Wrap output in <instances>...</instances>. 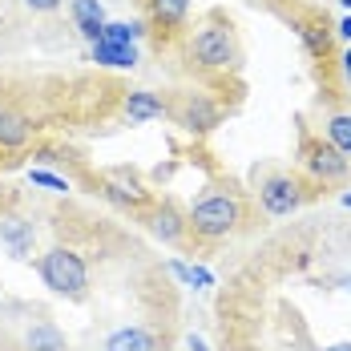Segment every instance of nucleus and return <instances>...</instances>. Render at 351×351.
Listing matches in <instances>:
<instances>
[{
    "instance_id": "nucleus-2",
    "label": "nucleus",
    "mask_w": 351,
    "mask_h": 351,
    "mask_svg": "<svg viewBox=\"0 0 351 351\" xmlns=\"http://www.w3.org/2000/svg\"><path fill=\"white\" fill-rule=\"evenodd\" d=\"M239 222H243V202H239L234 194H222V190L202 194V198L194 202V210L186 214V226H190L198 239H206V243H218V239L234 234Z\"/></svg>"
},
{
    "instance_id": "nucleus-8",
    "label": "nucleus",
    "mask_w": 351,
    "mask_h": 351,
    "mask_svg": "<svg viewBox=\"0 0 351 351\" xmlns=\"http://www.w3.org/2000/svg\"><path fill=\"white\" fill-rule=\"evenodd\" d=\"M0 243L8 246L12 258H29L36 243V226L29 218H16V214H4L0 218Z\"/></svg>"
},
{
    "instance_id": "nucleus-13",
    "label": "nucleus",
    "mask_w": 351,
    "mask_h": 351,
    "mask_svg": "<svg viewBox=\"0 0 351 351\" xmlns=\"http://www.w3.org/2000/svg\"><path fill=\"white\" fill-rule=\"evenodd\" d=\"M89 53H93V61L106 65V69H134V65H138V49H134V45L97 40V45H89Z\"/></svg>"
},
{
    "instance_id": "nucleus-9",
    "label": "nucleus",
    "mask_w": 351,
    "mask_h": 351,
    "mask_svg": "<svg viewBox=\"0 0 351 351\" xmlns=\"http://www.w3.org/2000/svg\"><path fill=\"white\" fill-rule=\"evenodd\" d=\"M69 8H73L77 33L85 36L89 45H97L101 33H106V8H101V0H69Z\"/></svg>"
},
{
    "instance_id": "nucleus-6",
    "label": "nucleus",
    "mask_w": 351,
    "mask_h": 351,
    "mask_svg": "<svg viewBox=\"0 0 351 351\" xmlns=\"http://www.w3.org/2000/svg\"><path fill=\"white\" fill-rule=\"evenodd\" d=\"M170 113L178 117V125H186L190 134H210L214 125L222 121V109L214 106L206 93H182Z\"/></svg>"
},
{
    "instance_id": "nucleus-12",
    "label": "nucleus",
    "mask_w": 351,
    "mask_h": 351,
    "mask_svg": "<svg viewBox=\"0 0 351 351\" xmlns=\"http://www.w3.org/2000/svg\"><path fill=\"white\" fill-rule=\"evenodd\" d=\"M106 351H158V335L149 327H121L106 339Z\"/></svg>"
},
{
    "instance_id": "nucleus-5",
    "label": "nucleus",
    "mask_w": 351,
    "mask_h": 351,
    "mask_svg": "<svg viewBox=\"0 0 351 351\" xmlns=\"http://www.w3.org/2000/svg\"><path fill=\"white\" fill-rule=\"evenodd\" d=\"M303 198H307V190H303V182L295 174H271L258 182V202H263V210L271 214V218L295 214L303 206Z\"/></svg>"
},
{
    "instance_id": "nucleus-18",
    "label": "nucleus",
    "mask_w": 351,
    "mask_h": 351,
    "mask_svg": "<svg viewBox=\"0 0 351 351\" xmlns=\"http://www.w3.org/2000/svg\"><path fill=\"white\" fill-rule=\"evenodd\" d=\"M29 182H33V186H45V190H53V194H65V190H69L65 178L49 174V170H29Z\"/></svg>"
},
{
    "instance_id": "nucleus-7",
    "label": "nucleus",
    "mask_w": 351,
    "mask_h": 351,
    "mask_svg": "<svg viewBox=\"0 0 351 351\" xmlns=\"http://www.w3.org/2000/svg\"><path fill=\"white\" fill-rule=\"evenodd\" d=\"M145 226H149V234L154 239H162L166 246H178L186 239V214L178 210L174 202H162V206H154V210L145 214Z\"/></svg>"
},
{
    "instance_id": "nucleus-17",
    "label": "nucleus",
    "mask_w": 351,
    "mask_h": 351,
    "mask_svg": "<svg viewBox=\"0 0 351 351\" xmlns=\"http://www.w3.org/2000/svg\"><path fill=\"white\" fill-rule=\"evenodd\" d=\"M327 141H331L343 158H351V113H335V117L327 121Z\"/></svg>"
},
{
    "instance_id": "nucleus-19",
    "label": "nucleus",
    "mask_w": 351,
    "mask_h": 351,
    "mask_svg": "<svg viewBox=\"0 0 351 351\" xmlns=\"http://www.w3.org/2000/svg\"><path fill=\"white\" fill-rule=\"evenodd\" d=\"M323 29H327V25H323ZM323 29H319V25L303 29V40H307V45H311L315 53H323V57H327V33H323Z\"/></svg>"
},
{
    "instance_id": "nucleus-26",
    "label": "nucleus",
    "mask_w": 351,
    "mask_h": 351,
    "mask_svg": "<svg viewBox=\"0 0 351 351\" xmlns=\"http://www.w3.org/2000/svg\"><path fill=\"white\" fill-rule=\"evenodd\" d=\"M343 202H348V206H351V194H348V198H343Z\"/></svg>"
},
{
    "instance_id": "nucleus-15",
    "label": "nucleus",
    "mask_w": 351,
    "mask_h": 351,
    "mask_svg": "<svg viewBox=\"0 0 351 351\" xmlns=\"http://www.w3.org/2000/svg\"><path fill=\"white\" fill-rule=\"evenodd\" d=\"M149 16L158 29H182L186 16H190V0H149Z\"/></svg>"
},
{
    "instance_id": "nucleus-3",
    "label": "nucleus",
    "mask_w": 351,
    "mask_h": 351,
    "mask_svg": "<svg viewBox=\"0 0 351 351\" xmlns=\"http://www.w3.org/2000/svg\"><path fill=\"white\" fill-rule=\"evenodd\" d=\"M190 57L202 69H234L239 65V40L230 25H202L190 40Z\"/></svg>"
},
{
    "instance_id": "nucleus-24",
    "label": "nucleus",
    "mask_w": 351,
    "mask_h": 351,
    "mask_svg": "<svg viewBox=\"0 0 351 351\" xmlns=\"http://www.w3.org/2000/svg\"><path fill=\"white\" fill-rule=\"evenodd\" d=\"M323 351H351V343H331V348H323Z\"/></svg>"
},
{
    "instance_id": "nucleus-16",
    "label": "nucleus",
    "mask_w": 351,
    "mask_h": 351,
    "mask_svg": "<svg viewBox=\"0 0 351 351\" xmlns=\"http://www.w3.org/2000/svg\"><path fill=\"white\" fill-rule=\"evenodd\" d=\"M145 29H141L138 21H106V33L101 40H113V45H138Z\"/></svg>"
},
{
    "instance_id": "nucleus-1",
    "label": "nucleus",
    "mask_w": 351,
    "mask_h": 351,
    "mask_svg": "<svg viewBox=\"0 0 351 351\" xmlns=\"http://www.w3.org/2000/svg\"><path fill=\"white\" fill-rule=\"evenodd\" d=\"M36 271H40V282H45L53 295L85 299V291H89V267H85V258H81L73 246H49V250L36 258Z\"/></svg>"
},
{
    "instance_id": "nucleus-11",
    "label": "nucleus",
    "mask_w": 351,
    "mask_h": 351,
    "mask_svg": "<svg viewBox=\"0 0 351 351\" xmlns=\"http://www.w3.org/2000/svg\"><path fill=\"white\" fill-rule=\"evenodd\" d=\"M121 113H125L130 121H154V117H166L170 106H166L158 93H149V89H130L125 101H121Z\"/></svg>"
},
{
    "instance_id": "nucleus-23",
    "label": "nucleus",
    "mask_w": 351,
    "mask_h": 351,
    "mask_svg": "<svg viewBox=\"0 0 351 351\" xmlns=\"http://www.w3.org/2000/svg\"><path fill=\"white\" fill-rule=\"evenodd\" d=\"M339 36H343V40H351V16H343V25H339Z\"/></svg>"
},
{
    "instance_id": "nucleus-14",
    "label": "nucleus",
    "mask_w": 351,
    "mask_h": 351,
    "mask_svg": "<svg viewBox=\"0 0 351 351\" xmlns=\"http://www.w3.org/2000/svg\"><path fill=\"white\" fill-rule=\"evenodd\" d=\"M25 351H65V335H61V327L49 323V319L33 323V327L25 331Z\"/></svg>"
},
{
    "instance_id": "nucleus-22",
    "label": "nucleus",
    "mask_w": 351,
    "mask_h": 351,
    "mask_svg": "<svg viewBox=\"0 0 351 351\" xmlns=\"http://www.w3.org/2000/svg\"><path fill=\"white\" fill-rule=\"evenodd\" d=\"M186 348H190V351H206V343H202L198 335H190V339H186Z\"/></svg>"
},
{
    "instance_id": "nucleus-10",
    "label": "nucleus",
    "mask_w": 351,
    "mask_h": 351,
    "mask_svg": "<svg viewBox=\"0 0 351 351\" xmlns=\"http://www.w3.org/2000/svg\"><path fill=\"white\" fill-rule=\"evenodd\" d=\"M33 141V121L21 109L0 106V149H25Z\"/></svg>"
},
{
    "instance_id": "nucleus-4",
    "label": "nucleus",
    "mask_w": 351,
    "mask_h": 351,
    "mask_svg": "<svg viewBox=\"0 0 351 351\" xmlns=\"http://www.w3.org/2000/svg\"><path fill=\"white\" fill-rule=\"evenodd\" d=\"M303 166L319 186H335L351 174V158H343L327 138H303Z\"/></svg>"
},
{
    "instance_id": "nucleus-25",
    "label": "nucleus",
    "mask_w": 351,
    "mask_h": 351,
    "mask_svg": "<svg viewBox=\"0 0 351 351\" xmlns=\"http://www.w3.org/2000/svg\"><path fill=\"white\" fill-rule=\"evenodd\" d=\"M343 8H351V0H343Z\"/></svg>"
},
{
    "instance_id": "nucleus-20",
    "label": "nucleus",
    "mask_w": 351,
    "mask_h": 351,
    "mask_svg": "<svg viewBox=\"0 0 351 351\" xmlns=\"http://www.w3.org/2000/svg\"><path fill=\"white\" fill-rule=\"evenodd\" d=\"M29 8H36V12H53V8H61V0H25Z\"/></svg>"
},
{
    "instance_id": "nucleus-21",
    "label": "nucleus",
    "mask_w": 351,
    "mask_h": 351,
    "mask_svg": "<svg viewBox=\"0 0 351 351\" xmlns=\"http://www.w3.org/2000/svg\"><path fill=\"white\" fill-rule=\"evenodd\" d=\"M339 69H343V77H348V81H351V49H348V53H343V61H339Z\"/></svg>"
}]
</instances>
